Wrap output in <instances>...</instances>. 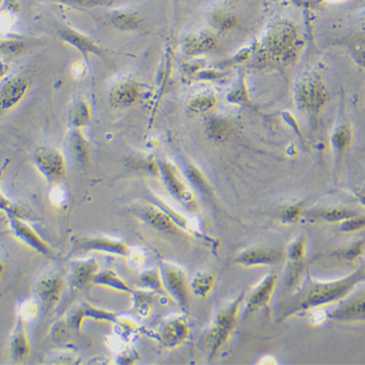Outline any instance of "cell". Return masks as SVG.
<instances>
[{
	"label": "cell",
	"instance_id": "e0dca14e",
	"mask_svg": "<svg viewBox=\"0 0 365 365\" xmlns=\"http://www.w3.org/2000/svg\"><path fill=\"white\" fill-rule=\"evenodd\" d=\"M67 151L77 165L85 166L90 160V148L81 129L72 128L67 136Z\"/></svg>",
	"mask_w": 365,
	"mask_h": 365
},
{
	"label": "cell",
	"instance_id": "f35d334b",
	"mask_svg": "<svg viewBox=\"0 0 365 365\" xmlns=\"http://www.w3.org/2000/svg\"><path fill=\"white\" fill-rule=\"evenodd\" d=\"M10 72V62L6 57L0 56V82Z\"/></svg>",
	"mask_w": 365,
	"mask_h": 365
},
{
	"label": "cell",
	"instance_id": "4316f807",
	"mask_svg": "<svg viewBox=\"0 0 365 365\" xmlns=\"http://www.w3.org/2000/svg\"><path fill=\"white\" fill-rule=\"evenodd\" d=\"M214 277L209 273H198L191 282V290L198 298H206L214 288Z\"/></svg>",
	"mask_w": 365,
	"mask_h": 365
},
{
	"label": "cell",
	"instance_id": "cb8c5ba5",
	"mask_svg": "<svg viewBox=\"0 0 365 365\" xmlns=\"http://www.w3.org/2000/svg\"><path fill=\"white\" fill-rule=\"evenodd\" d=\"M93 283L104 288H112V290L132 294L133 290L129 286L119 275L114 270L109 269L104 271H99L94 278Z\"/></svg>",
	"mask_w": 365,
	"mask_h": 365
},
{
	"label": "cell",
	"instance_id": "1f68e13d",
	"mask_svg": "<svg viewBox=\"0 0 365 365\" xmlns=\"http://www.w3.org/2000/svg\"><path fill=\"white\" fill-rule=\"evenodd\" d=\"M39 306L40 305H39L38 300H33V299L26 300L21 304L18 316L22 317L25 322L34 320L38 316Z\"/></svg>",
	"mask_w": 365,
	"mask_h": 365
},
{
	"label": "cell",
	"instance_id": "7a4b0ae2",
	"mask_svg": "<svg viewBox=\"0 0 365 365\" xmlns=\"http://www.w3.org/2000/svg\"><path fill=\"white\" fill-rule=\"evenodd\" d=\"M243 300L244 293L239 296L237 300L220 310L211 327L204 333L202 344L209 354V359H214L229 341L237 325L239 311Z\"/></svg>",
	"mask_w": 365,
	"mask_h": 365
},
{
	"label": "cell",
	"instance_id": "6da1fadb",
	"mask_svg": "<svg viewBox=\"0 0 365 365\" xmlns=\"http://www.w3.org/2000/svg\"><path fill=\"white\" fill-rule=\"evenodd\" d=\"M364 267L362 266L361 269L342 279L332 282L311 280L307 283L305 288H302L290 308L286 311V317L343 300L356 285L364 282Z\"/></svg>",
	"mask_w": 365,
	"mask_h": 365
},
{
	"label": "cell",
	"instance_id": "60d3db41",
	"mask_svg": "<svg viewBox=\"0 0 365 365\" xmlns=\"http://www.w3.org/2000/svg\"><path fill=\"white\" fill-rule=\"evenodd\" d=\"M312 320V322H317V324H320V322H324L325 320V315L322 314V312L320 311L315 312Z\"/></svg>",
	"mask_w": 365,
	"mask_h": 365
},
{
	"label": "cell",
	"instance_id": "836d02e7",
	"mask_svg": "<svg viewBox=\"0 0 365 365\" xmlns=\"http://www.w3.org/2000/svg\"><path fill=\"white\" fill-rule=\"evenodd\" d=\"M58 4L70 5L75 7H94L101 5L109 4L113 0H51Z\"/></svg>",
	"mask_w": 365,
	"mask_h": 365
},
{
	"label": "cell",
	"instance_id": "ab89813d",
	"mask_svg": "<svg viewBox=\"0 0 365 365\" xmlns=\"http://www.w3.org/2000/svg\"><path fill=\"white\" fill-rule=\"evenodd\" d=\"M0 211L9 212L12 211V204L10 200L4 195V191L0 188Z\"/></svg>",
	"mask_w": 365,
	"mask_h": 365
},
{
	"label": "cell",
	"instance_id": "30bf717a",
	"mask_svg": "<svg viewBox=\"0 0 365 365\" xmlns=\"http://www.w3.org/2000/svg\"><path fill=\"white\" fill-rule=\"evenodd\" d=\"M189 327L185 317H173L163 322L158 332L159 342L166 349H175L187 340Z\"/></svg>",
	"mask_w": 365,
	"mask_h": 365
},
{
	"label": "cell",
	"instance_id": "44dd1931",
	"mask_svg": "<svg viewBox=\"0 0 365 365\" xmlns=\"http://www.w3.org/2000/svg\"><path fill=\"white\" fill-rule=\"evenodd\" d=\"M160 170H161L163 178H164L165 183H166L170 192L175 198L183 200V201H188L191 194L188 192L187 189L185 188L182 181L178 177L175 168L170 163L161 162L160 163Z\"/></svg>",
	"mask_w": 365,
	"mask_h": 365
},
{
	"label": "cell",
	"instance_id": "277c9868",
	"mask_svg": "<svg viewBox=\"0 0 365 365\" xmlns=\"http://www.w3.org/2000/svg\"><path fill=\"white\" fill-rule=\"evenodd\" d=\"M72 253H102L112 256H127L129 246L124 241L106 236H77L72 240Z\"/></svg>",
	"mask_w": 365,
	"mask_h": 365
},
{
	"label": "cell",
	"instance_id": "8fae6325",
	"mask_svg": "<svg viewBox=\"0 0 365 365\" xmlns=\"http://www.w3.org/2000/svg\"><path fill=\"white\" fill-rule=\"evenodd\" d=\"M99 271L98 260L94 257L75 259L70 262V285L72 290H81L93 283Z\"/></svg>",
	"mask_w": 365,
	"mask_h": 365
},
{
	"label": "cell",
	"instance_id": "4fadbf2b",
	"mask_svg": "<svg viewBox=\"0 0 365 365\" xmlns=\"http://www.w3.org/2000/svg\"><path fill=\"white\" fill-rule=\"evenodd\" d=\"M280 259L282 254L279 251L256 246L241 251L236 256L234 262L246 267L269 266L279 263Z\"/></svg>",
	"mask_w": 365,
	"mask_h": 365
},
{
	"label": "cell",
	"instance_id": "f1b7e54d",
	"mask_svg": "<svg viewBox=\"0 0 365 365\" xmlns=\"http://www.w3.org/2000/svg\"><path fill=\"white\" fill-rule=\"evenodd\" d=\"M23 48H25V43L15 38L4 39V41L0 42V53L4 57L16 56L20 54Z\"/></svg>",
	"mask_w": 365,
	"mask_h": 365
},
{
	"label": "cell",
	"instance_id": "ffe728a7",
	"mask_svg": "<svg viewBox=\"0 0 365 365\" xmlns=\"http://www.w3.org/2000/svg\"><path fill=\"white\" fill-rule=\"evenodd\" d=\"M60 36L70 45L75 47L76 49L82 52L85 57L99 54V52H101V49L90 38L83 36L82 33H78V31L72 30V28H62L60 31Z\"/></svg>",
	"mask_w": 365,
	"mask_h": 365
},
{
	"label": "cell",
	"instance_id": "d6986e66",
	"mask_svg": "<svg viewBox=\"0 0 365 365\" xmlns=\"http://www.w3.org/2000/svg\"><path fill=\"white\" fill-rule=\"evenodd\" d=\"M138 214L146 224L154 229L166 233H178V228L172 219L158 209L153 207H144L138 209Z\"/></svg>",
	"mask_w": 365,
	"mask_h": 365
},
{
	"label": "cell",
	"instance_id": "8d00e7d4",
	"mask_svg": "<svg viewBox=\"0 0 365 365\" xmlns=\"http://www.w3.org/2000/svg\"><path fill=\"white\" fill-rule=\"evenodd\" d=\"M362 251H364V243H361V245L358 244V245L353 246L352 248L347 249L346 253L344 254V257L347 259L356 258Z\"/></svg>",
	"mask_w": 365,
	"mask_h": 365
},
{
	"label": "cell",
	"instance_id": "5b68a950",
	"mask_svg": "<svg viewBox=\"0 0 365 365\" xmlns=\"http://www.w3.org/2000/svg\"><path fill=\"white\" fill-rule=\"evenodd\" d=\"M64 276L58 272L47 273L36 283V295L39 305L47 312H53L59 305L65 291Z\"/></svg>",
	"mask_w": 365,
	"mask_h": 365
},
{
	"label": "cell",
	"instance_id": "4dcf8cb0",
	"mask_svg": "<svg viewBox=\"0 0 365 365\" xmlns=\"http://www.w3.org/2000/svg\"><path fill=\"white\" fill-rule=\"evenodd\" d=\"M141 282L143 286L152 290H157L164 288L163 286L161 274H160V271H156V270H148V271L143 272V275L141 276Z\"/></svg>",
	"mask_w": 365,
	"mask_h": 365
},
{
	"label": "cell",
	"instance_id": "f546056e",
	"mask_svg": "<svg viewBox=\"0 0 365 365\" xmlns=\"http://www.w3.org/2000/svg\"><path fill=\"white\" fill-rule=\"evenodd\" d=\"M305 240L304 238L296 239L288 248V257L291 263H302V260L305 257L306 251Z\"/></svg>",
	"mask_w": 365,
	"mask_h": 365
},
{
	"label": "cell",
	"instance_id": "2e32d148",
	"mask_svg": "<svg viewBox=\"0 0 365 365\" xmlns=\"http://www.w3.org/2000/svg\"><path fill=\"white\" fill-rule=\"evenodd\" d=\"M21 5L18 0H2L0 5V34L4 39L14 38L20 23Z\"/></svg>",
	"mask_w": 365,
	"mask_h": 365
},
{
	"label": "cell",
	"instance_id": "e575fe53",
	"mask_svg": "<svg viewBox=\"0 0 365 365\" xmlns=\"http://www.w3.org/2000/svg\"><path fill=\"white\" fill-rule=\"evenodd\" d=\"M127 258L131 263L136 265V266H141L146 262V253L140 249H129L127 254Z\"/></svg>",
	"mask_w": 365,
	"mask_h": 365
},
{
	"label": "cell",
	"instance_id": "d4e9b609",
	"mask_svg": "<svg viewBox=\"0 0 365 365\" xmlns=\"http://www.w3.org/2000/svg\"><path fill=\"white\" fill-rule=\"evenodd\" d=\"M359 214L358 212L348 207H327L319 209L312 217L327 222H342Z\"/></svg>",
	"mask_w": 365,
	"mask_h": 365
},
{
	"label": "cell",
	"instance_id": "ac0fdd59",
	"mask_svg": "<svg viewBox=\"0 0 365 365\" xmlns=\"http://www.w3.org/2000/svg\"><path fill=\"white\" fill-rule=\"evenodd\" d=\"M10 350H11L13 359L16 361L27 359L31 353L30 340L26 330V322L20 316L17 317V322L10 338Z\"/></svg>",
	"mask_w": 365,
	"mask_h": 365
},
{
	"label": "cell",
	"instance_id": "b9f144b4",
	"mask_svg": "<svg viewBox=\"0 0 365 365\" xmlns=\"http://www.w3.org/2000/svg\"><path fill=\"white\" fill-rule=\"evenodd\" d=\"M5 271H6V266H5L4 260L0 258V280H1L2 278H4Z\"/></svg>",
	"mask_w": 365,
	"mask_h": 365
},
{
	"label": "cell",
	"instance_id": "603a6c76",
	"mask_svg": "<svg viewBox=\"0 0 365 365\" xmlns=\"http://www.w3.org/2000/svg\"><path fill=\"white\" fill-rule=\"evenodd\" d=\"M110 22L117 30L133 31L138 30L141 19L138 13L131 9H116L110 15Z\"/></svg>",
	"mask_w": 365,
	"mask_h": 365
},
{
	"label": "cell",
	"instance_id": "83f0119b",
	"mask_svg": "<svg viewBox=\"0 0 365 365\" xmlns=\"http://www.w3.org/2000/svg\"><path fill=\"white\" fill-rule=\"evenodd\" d=\"M72 333H75V332L64 317V319L57 322L52 327L51 336L57 343L65 344L72 338Z\"/></svg>",
	"mask_w": 365,
	"mask_h": 365
},
{
	"label": "cell",
	"instance_id": "9c48e42d",
	"mask_svg": "<svg viewBox=\"0 0 365 365\" xmlns=\"http://www.w3.org/2000/svg\"><path fill=\"white\" fill-rule=\"evenodd\" d=\"M7 217L10 228L16 238L19 239L22 243L42 256H49L51 254V249L47 246L45 241L42 240L40 236L30 224L18 217L13 209L7 212Z\"/></svg>",
	"mask_w": 365,
	"mask_h": 365
},
{
	"label": "cell",
	"instance_id": "ba28073f",
	"mask_svg": "<svg viewBox=\"0 0 365 365\" xmlns=\"http://www.w3.org/2000/svg\"><path fill=\"white\" fill-rule=\"evenodd\" d=\"M85 319L101 320V322H112V324H116L120 320L119 314L117 312L94 308L87 303L78 304L77 306L73 307L65 317L75 332H80Z\"/></svg>",
	"mask_w": 365,
	"mask_h": 365
},
{
	"label": "cell",
	"instance_id": "9a60e30c",
	"mask_svg": "<svg viewBox=\"0 0 365 365\" xmlns=\"http://www.w3.org/2000/svg\"><path fill=\"white\" fill-rule=\"evenodd\" d=\"M276 285H277V277L275 275H269L254 288L246 301V316H249L253 312L258 311L259 309L263 308L269 303Z\"/></svg>",
	"mask_w": 365,
	"mask_h": 365
},
{
	"label": "cell",
	"instance_id": "52a82bcc",
	"mask_svg": "<svg viewBox=\"0 0 365 365\" xmlns=\"http://www.w3.org/2000/svg\"><path fill=\"white\" fill-rule=\"evenodd\" d=\"M163 286L180 306L188 308L189 290L186 273L178 265L163 263L160 269Z\"/></svg>",
	"mask_w": 365,
	"mask_h": 365
},
{
	"label": "cell",
	"instance_id": "74e56055",
	"mask_svg": "<svg viewBox=\"0 0 365 365\" xmlns=\"http://www.w3.org/2000/svg\"><path fill=\"white\" fill-rule=\"evenodd\" d=\"M72 70L75 77L82 78L86 73V65L82 60H77L73 62Z\"/></svg>",
	"mask_w": 365,
	"mask_h": 365
},
{
	"label": "cell",
	"instance_id": "7c38bea8",
	"mask_svg": "<svg viewBox=\"0 0 365 365\" xmlns=\"http://www.w3.org/2000/svg\"><path fill=\"white\" fill-rule=\"evenodd\" d=\"M140 87L135 81L130 78H121L110 89V104L118 109H126L134 106L140 98Z\"/></svg>",
	"mask_w": 365,
	"mask_h": 365
},
{
	"label": "cell",
	"instance_id": "7402d4cb",
	"mask_svg": "<svg viewBox=\"0 0 365 365\" xmlns=\"http://www.w3.org/2000/svg\"><path fill=\"white\" fill-rule=\"evenodd\" d=\"M68 122L72 128L82 129L91 121V109L86 99L80 97L73 99L68 110Z\"/></svg>",
	"mask_w": 365,
	"mask_h": 365
},
{
	"label": "cell",
	"instance_id": "8992f818",
	"mask_svg": "<svg viewBox=\"0 0 365 365\" xmlns=\"http://www.w3.org/2000/svg\"><path fill=\"white\" fill-rule=\"evenodd\" d=\"M31 81L21 73H8L0 82V109L11 110L19 106L27 97Z\"/></svg>",
	"mask_w": 365,
	"mask_h": 365
},
{
	"label": "cell",
	"instance_id": "d590c367",
	"mask_svg": "<svg viewBox=\"0 0 365 365\" xmlns=\"http://www.w3.org/2000/svg\"><path fill=\"white\" fill-rule=\"evenodd\" d=\"M301 212V207L293 206L286 207L283 212V219L288 222H295L298 219L299 214Z\"/></svg>",
	"mask_w": 365,
	"mask_h": 365
},
{
	"label": "cell",
	"instance_id": "3957f363",
	"mask_svg": "<svg viewBox=\"0 0 365 365\" xmlns=\"http://www.w3.org/2000/svg\"><path fill=\"white\" fill-rule=\"evenodd\" d=\"M33 161L51 187L60 185L67 173L64 154L52 146H41L33 154Z\"/></svg>",
	"mask_w": 365,
	"mask_h": 365
},
{
	"label": "cell",
	"instance_id": "484cf974",
	"mask_svg": "<svg viewBox=\"0 0 365 365\" xmlns=\"http://www.w3.org/2000/svg\"><path fill=\"white\" fill-rule=\"evenodd\" d=\"M134 298V312L138 315V317L146 319L151 315L152 303H153V294L146 293V291L133 290L132 293Z\"/></svg>",
	"mask_w": 365,
	"mask_h": 365
},
{
	"label": "cell",
	"instance_id": "5bb4252c",
	"mask_svg": "<svg viewBox=\"0 0 365 365\" xmlns=\"http://www.w3.org/2000/svg\"><path fill=\"white\" fill-rule=\"evenodd\" d=\"M332 319L342 322H364V291L361 290V293H356L353 298L344 301L333 312Z\"/></svg>",
	"mask_w": 365,
	"mask_h": 365
},
{
	"label": "cell",
	"instance_id": "d6a6232c",
	"mask_svg": "<svg viewBox=\"0 0 365 365\" xmlns=\"http://www.w3.org/2000/svg\"><path fill=\"white\" fill-rule=\"evenodd\" d=\"M365 226V219L364 217H361V215H356V217H352V219H349L347 220H344L340 225V231L342 232L350 233V232H356V231H359L364 229Z\"/></svg>",
	"mask_w": 365,
	"mask_h": 365
}]
</instances>
